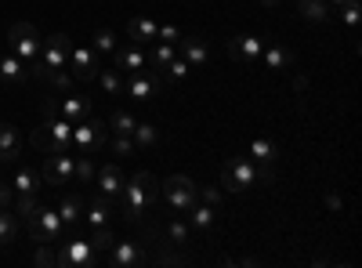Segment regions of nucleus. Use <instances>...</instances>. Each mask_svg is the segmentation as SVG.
<instances>
[{
	"label": "nucleus",
	"mask_w": 362,
	"mask_h": 268,
	"mask_svg": "<svg viewBox=\"0 0 362 268\" xmlns=\"http://www.w3.org/2000/svg\"><path fill=\"white\" fill-rule=\"evenodd\" d=\"M83 196H76V192H66L62 196V203H58L54 206V211H58V218H62L66 221V228L73 232V228H80V221H83Z\"/></svg>",
	"instance_id": "22"
},
{
	"label": "nucleus",
	"mask_w": 362,
	"mask_h": 268,
	"mask_svg": "<svg viewBox=\"0 0 362 268\" xmlns=\"http://www.w3.org/2000/svg\"><path fill=\"white\" fill-rule=\"evenodd\" d=\"M98 83L109 98H124V73L119 69H98Z\"/></svg>",
	"instance_id": "30"
},
{
	"label": "nucleus",
	"mask_w": 362,
	"mask_h": 268,
	"mask_svg": "<svg viewBox=\"0 0 362 268\" xmlns=\"http://www.w3.org/2000/svg\"><path fill=\"white\" fill-rule=\"evenodd\" d=\"M167 83L163 73L156 69H141V73H127L124 76V98H134V102H148V98H156V91Z\"/></svg>",
	"instance_id": "9"
},
{
	"label": "nucleus",
	"mask_w": 362,
	"mask_h": 268,
	"mask_svg": "<svg viewBox=\"0 0 362 268\" xmlns=\"http://www.w3.org/2000/svg\"><path fill=\"white\" fill-rule=\"evenodd\" d=\"M18 232H22V218L11 206H4V211H0V247H11L18 240Z\"/></svg>",
	"instance_id": "25"
},
{
	"label": "nucleus",
	"mask_w": 362,
	"mask_h": 268,
	"mask_svg": "<svg viewBox=\"0 0 362 268\" xmlns=\"http://www.w3.org/2000/svg\"><path fill=\"white\" fill-rule=\"evenodd\" d=\"M95 264H102V261L87 235H66L58 243V268H95Z\"/></svg>",
	"instance_id": "6"
},
{
	"label": "nucleus",
	"mask_w": 362,
	"mask_h": 268,
	"mask_svg": "<svg viewBox=\"0 0 362 268\" xmlns=\"http://www.w3.org/2000/svg\"><path fill=\"white\" fill-rule=\"evenodd\" d=\"M44 116H62V120H69V124H80V120H87V116H90V98L66 91L58 102H51V98L44 102Z\"/></svg>",
	"instance_id": "13"
},
{
	"label": "nucleus",
	"mask_w": 362,
	"mask_h": 268,
	"mask_svg": "<svg viewBox=\"0 0 362 268\" xmlns=\"http://www.w3.org/2000/svg\"><path fill=\"white\" fill-rule=\"evenodd\" d=\"M341 18H344L348 29H355V22H358V0H344V4H341Z\"/></svg>",
	"instance_id": "40"
},
{
	"label": "nucleus",
	"mask_w": 362,
	"mask_h": 268,
	"mask_svg": "<svg viewBox=\"0 0 362 268\" xmlns=\"http://www.w3.org/2000/svg\"><path fill=\"white\" fill-rule=\"evenodd\" d=\"M196 189L199 185L192 182L189 174H174V177H167V182L160 185V196L167 199V206H170L174 214H185L189 206L196 203Z\"/></svg>",
	"instance_id": "8"
},
{
	"label": "nucleus",
	"mask_w": 362,
	"mask_h": 268,
	"mask_svg": "<svg viewBox=\"0 0 362 268\" xmlns=\"http://www.w3.org/2000/svg\"><path fill=\"white\" fill-rule=\"evenodd\" d=\"M232 51L243 58L247 66H254L257 58H261V51H264V37H235L232 40Z\"/></svg>",
	"instance_id": "24"
},
{
	"label": "nucleus",
	"mask_w": 362,
	"mask_h": 268,
	"mask_svg": "<svg viewBox=\"0 0 362 268\" xmlns=\"http://www.w3.org/2000/svg\"><path fill=\"white\" fill-rule=\"evenodd\" d=\"M185 218H189V228H196V232H214L218 228V206L196 199L189 211H185Z\"/></svg>",
	"instance_id": "19"
},
{
	"label": "nucleus",
	"mask_w": 362,
	"mask_h": 268,
	"mask_svg": "<svg viewBox=\"0 0 362 268\" xmlns=\"http://www.w3.org/2000/svg\"><path fill=\"white\" fill-rule=\"evenodd\" d=\"M40 33H37V25H29V22H15L8 29V51L15 58H22L25 66H33L37 62V54H40Z\"/></svg>",
	"instance_id": "7"
},
{
	"label": "nucleus",
	"mask_w": 362,
	"mask_h": 268,
	"mask_svg": "<svg viewBox=\"0 0 362 268\" xmlns=\"http://www.w3.org/2000/svg\"><path fill=\"white\" fill-rule=\"evenodd\" d=\"M127 37H131V44H156V37H160V22L156 18H131L127 22Z\"/></svg>",
	"instance_id": "23"
},
{
	"label": "nucleus",
	"mask_w": 362,
	"mask_h": 268,
	"mask_svg": "<svg viewBox=\"0 0 362 268\" xmlns=\"http://www.w3.org/2000/svg\"><path fill=\"white\" fill-rule=\"evenodd\" d=\"M196 199H199V203H210V206H218V203H221V189H203V185H199V189H196Z\"/></svg>",
	"instance_id": "41"
},
{
	"label": "nucleus",
	"mask_w": 362,
	"mask_h": 268,
	"mask_svg": "<svg viewBox=\"0 0 362 268\" xmlns=\"http://www.w3.org/2000/svg\"><path fill=\"white\" fill-rule=\"evenodd\" d=\"M116 69H119V73H141V69H148V54L141 51V44L119 47V51H116Z\"/></svg>",
	"instance_id": "21"
},
{
	"label": "nucleus",
	"mask_w": 362,
	"mask_h": 268,
	"mask_svg": "<svg viewBox=\"0 0 362 268\" xmlns=\"http://www.w3.org/2000/svg\"><path fill=\"white\" fill-rule=\"evenodd\" d=\"M33 264H40V268H58V243H37Z\"/></svg>",
	"instance_id": "36"
},
{
	"label": "nucleus",
	"mask_w": 362,
	"mask_h": 268,
	"mask_svg": "<svg viewBox=\"0 0 362 268\" xmlns=\"http://www.w3.org/2000/svg\"><path fill=\"white\" fill-rule=\"evenodd\" d=\"M225 192H243L250 185H257V163L250 156H232L225 163V177H221Z\"/></svg>",
	"instance_id": "10"
},
{
	"label": "nucleus",
	"mask_w": 362,
	"mask_h": 268,
	"mask_svg": "<svg viewBox=\"0 0 362 268\" xmlns=\"http://www.w3.org/2000/svg\"><path fill=\"white\" fill-rule=\"evenodd\" d=\"M15 203V189H11V182H0V211L4 206H11Z\"/></svg>",
	"instance_id": "43"
},
{
	"label": "nucleus",
	"mask_w": 362,
	"mask_h": 268,
	"mask_svg": "<svg viewBox=\"0 0 362 268\" xmlns=\"http://www.w3.org/2000/svg\"><path fill=\"white\" fill-rule=\"evenodd\" d=\"M261 4H264V8H276V4H279V0H261Z\"/></svg>",
	"instance_id": "44"
},
{
	"label": "nucleus",
	"mask_w": 362,
	"mask_h": 268,
	"mask_svg": "<svg viewBox=\"0 0 362 268\" xmlns=\"http://www.w3.org/2000/svg\"><path fill=\"white\" fill-rule=\"evenodd\" d=\"M124 170H119V163H102L98 170H95V189H98V196H105L109 203L112 199H119V192H124Z\"/></svg>",
	"instance_id": "15"
},
{
	"label": "nucleus",
	"mask_w": 362,
	"mask_h": 268,
	"mask_svg": "<svg viewBox=\"0 0 362 268\" xmlns=\"http://www.w3.org/2000/svg\"><path fill=\"white\" fill-rule=\"evenodd\" d=\"M66 69L73 73V80H98V69H102V54H95L90 44H73L69 47V62Z\"/></svg>",
	"instance_id": "11"
},
{
	"label": "nucleus",
	"mask_w": 362,
	"mask_h": 268,
	"mask_svg": "<svg viewBox=\"0 0 362 268\" xmlns=\"http://www.w3.org/2000/svg\"><path fill=\"white\" fill-rule=\"evenodd\" d=\"M69 47L73 40L66 33H51L44 44H40V54H37V62L29 66V76H37V80H51L54 73H62L66 62H69Z\"/></svg>",
	"instance_id": "3"
},
{
	"label": "nucleus",
	"mask_w": 362,
	"mask_h": 268,
	"mask_svg": "<svg viewBox=\"0 0 362 268\" xmlns=\"http://www.w3.org/2000/svg\"><path fill=\"white\" fill-rule=\"evenodd\" d=\"M189 235H192V232H189V221H185V218H170V221H167V240H170L174 247H189Z\"/></svg>",
	"instance_id": "34"
},
{
	"label": "nucleus",
	"mask_w": 362,
	"mask_h": 268,
	"mask_svg": "<svg viewBox=\"0 0 362 268\" xmlns=\"http://www.w3.org/2000/svg\"><path fill=\"white\" fill-rule=\"evenodd\" d=\"M189 73H192V66H189V62H185V58H181V54H177L174 62H170V66L163 69V76H167L170 83H181V80H185Z\"/></svg>",
	"instance_id": "39"
},
{
	"label": "nucleus",
	"mask_w": 362,
	"mask_h": 268,
	"mask_svg": "<svg viewBox=\"0 0 362 268\" xmlns=\"http://www.w3.org/2000/svg\"><path fill=\"white\" fill-rule=\"evenodd\" d=\"M22 156V138L11 124H0V163L4 167H15Z\"/></svg>",
	"instance_id": "20"
},
{
	"label": "nucleus",
	"mask_w": 362,
	"mask_h": 268,
	"mask_svg": "<svg viewBox=\"0 0 362 268\" xmlns=\"http://www.w3.org/2000/svg\"><path fill=\"white\" fill-rule=\"evenodd\" d=\"M105 141H109V127L95 116L73 124V153H83V156H98L105 153Z\"/></svg>",
	"instance_id": "5"
},
{
	"label": "nucleus",
	"mask_w": 362,
	"mask_h": 268,
	"mask_svg": "<svg viewBox=\"0 0 362 268\" xmlns=\"http://www.w3.org/2000/svg\"><path fill=\"white\" fill-rule=\"evenodd\" d=\"M141 261H145V254H141V243H134V240H112V247L102 257V264H109V268H134Z\"/></svg>",
	"instance_id": "14"
},
{
	"label": "nucleus",
	"mask_w": 362,
	"mask_h": 268,
	"mask_svg": "<svg viewBox=\"0 0 362 268\" xmlns=\"http://www.w3.org/2000/svg\"><path fill=\"white\" fill-rule=\"evenodd\" d=\"M11 189H15V196H40V189H44V177H40V170H33L29 163H15V174H11Z\"/></svg>",
	"instance_id": "16"
},
{
	"label": "nucleus",
	"mask_w": 362,
	"mask_h": 268,
	"mask_svg": "<svg viewBox=\"0 0 362 268\" xmlns=\"http://www.w3.org/2000/svg\"><path fill=\"white\" fill-rule=\"evenodd\" d=\"M160 182L148 170H138L134 177H127L124 182V192H119V214H124L127 225H138L145 221L148 214L160 206Z\"/></svg>",
	"instance_id": "1"
},
{
	"label": "nucleus",
	"mask_w": 362,
	"mask_h": 268,
	"mask_svg": "<svg viewBox=\"0 0 362 268\" xmlns=\"http://www.w3.org/2000/svg\"><path fill=\"white\" fill-rule=\"evenodd\" d=\"M131 138H134V148H156L160 145V127L156 124H138Z\"/></svg>",
	"instance_id": "32"
},
{
	"label": "nucleus",
	"mask_w": 362,
	"mask_h": 268,
	"mask_svg": "<svg viewBox=\"0 0 362 268\" xmlns=\"http://www.w3.org/2000/svg\"><path fill=\"white\" fill-rule=\"evenodd\" d=\"M22 225H25V232H29V240H33V243H62L69 235L66 221L58 218L54 206H37L33 218H25Z\"/></svg>",
	"instance_id": "4"
},
{
	"label": "nucleus",
	"mask_w": 362,
	"mask_h": 268,
	"mask_svg": "<svg viewBox=\"0 0 362 268\" xmlns=\"http://www.w3.org/2000/svg\"><path fill=\"white\" fill-rule=\"evenodd\" d=\"M40 206V196H15V203H11V211L25 221V218H33V211Z\"/></svg>",
	"instance_id": "38"
},
{
	"label": "nucleus",
	"mask_w": 362,
	"mask_h": 268,
	"mask_svg": "<svg viewBox=\"0 0 362 268\" xmlns=\"http://www.w3.org/2000/svg\"><path fill=\"white\" fill-rule=\"evenodd\" d=\"M95 156H83L80 153V160H76V167H73V182H80V185H95Z\"/></svg>",
	"instance_id": "33"
},
{
	"label": "nucleus",
	"mask_w": 362,
	"mask_h": 268,
	"mask_svg": "<svg viewBox=\"0 0 362 268\" xmlns=\"http://www.w3.org/2000/svg\"><path fill=\"white\" fill-rule=\"evenodd\" d=\"M326 4H329V8H341V4H344V0H326Z\"/></svg>",
	"instance_id": "45"
},
{
	"label": "nucleus",
	"mask_w": 362,
	"mask_h": 268,
	"mask_svg": "<svg viewBox=\"0 0 362 268\" xmlns=\"http://www.w3.org/2000/svg\"><path fill=\"white\" fill-rule=\"evenodd\" d=\"M29 145H33L40 156H51V153H73V124L62 120V116H47V120L33 131Z\"/></svg>",
	"instance_id": "2"
},
{
	"label": "nucleus",
	"mask_w": 362,
	"mask_h": 268,
	"mask_svg": "<svg viewBox=\"0 0 362 268\" xmlns=\"http://www.w3.org/2000/svg\"><path fill=\"white\" fill-rule=\"evenodd\" d=\"M156 40H163V44H177L181 40V29L177 25H160V37Z\"/></svg>",
	"instance_id": "42"
},
{
	"label": "nucleus",
	"mask_w": 362,
	"mask_h": 268,
	"mask_svg": "<svg viewBox=\"0 0 362 268\" xmlns=\"http://www.w3.org/2000/svg\"><path fill=\"white\" fill-rule=\"evenodd\" d=\"M105 148H109V156L127 160V156H134V138H127V134H112V141H105Z\"/></svg>",
	"instance_id": "35"
},
{
	"label": "nucleus",
	"mask_w": 362,
	"mask_h": 268,
	"mask_svg": "<svg viewBox=\"0 0 362 268\" xmlns=\"http://www.w3.org/2000/svg\"><path fill=\"white\" fill-rule=\"evenodd\" d=\"M29 80V66L22 62V58H15L11 51L0 54V83H8V87H22Z\"/></svg>",
	"instance_id": "18"
},
{
	"label": "nucleus",
	"mask_w": 362,
	"mask_h": 268,
	"mask_svg": "<svg viewBox=\"0 0 362 268\" xmlns=\"http://www.w3.org/2000/svg\"><path fill=\"white\" fill-rule=\"evenodd\" d=\"M177 51H181V58H185L192 69H203L210 62V44L203 37H181L177 40Z\"/></svg>",
	"instance_id": "17"
},
{
	"label": "nucleus",
	"mask_w": 362,
	"mask_h": 268,
	"mask_svg": "<svg viewBox=\"0 0 362 268\" xmlns=\"http://www.w3.org/2000/svg\"><path fill=\"white\" fill-rule=\"evenodd\" d=\"M73 167H76V156L73 153H51V156H44V167H40L44 185H51V189L73 185Z\"/></svg>",
	"instance_id": "12"
},
{
	"label": "nucleus",
	"mask_w": 362,
	"mask_h": 268,
	"mask_svg": "<svg viewBox=\"0 0 362 268\" xmlns=\"http://www.w3.org/2000/svg\"><path fill=\"white\" fill-rule=\"evenodd\" d=\"M261 54H264V66L268 69H286L290 66V51L279 40H264V51Z\"/></svg>",
	"instance_id": "28"
},
{
	"label": "nucleus",
	"mask_w": 362,
	"mask_h": 268,
	"mask_svg": "<svg viewBox=\"0 0 362 268\" xmlns=\"http://www.w3.org/2000/svg\"><path fill=\"white\" fill-rule=\"evenodd\" d=\"M90 47H95V54H112L116 51V33L112 29H98V33L90 37Z\"/></svg>",
	"instance_id": "37"
},
{
	"label": "nucleus",
	"mask_w": 362,
	"mask_h": 268,
	"mask_svg": "<svg viewBox=\"0 0 362 268\" xmlns=\"http://www.w3.org/2000/svg\"><path fill=\"white\" fill-rule=\"evenodd\" d=\"M276 156H279V145L276 141H268V138H254L250 141V160L257 167H272V163H276Z\"/></svg>",
	"instance_id": "26"
},
{
	"label": "nucleus",
	"mask_w": 362,
	"mask_h": 268,
	"mask_svg": "<svg viewBox=\"0 0 362 268\" xmlns=\"http://www.w3.org/2000/svg\"><path fill=\"white\" fill-rule=\"evenodd\" d=\"M177 58V44H163V40H156V47H153V54H148V69H156V73H163L170 62Z\"/></svg>",
	"instance_id": "27"
},
{
	"label": "nucleus",
	"mask_w": 362,
	"mask_h": 268,
	"mask_svg": "<svg viewBox=\"0 0 362 268\" xmlns=\"http://www.w3.org/2000/svg\"><path fill=\"white\" fill-rule=\"evenodd\" d=\"M112 134H134V127H138V120H134V116L127 112V109H116V112H109V124H105Z\"/></svg>",
	"instance_id": "31"
},
{
	"label": "nucleus",
	"mask_w": 362,
	"mask_h": 268,
	"mask_svg": "<svg viewBox=\"0 0 362 268\" xmlns=\"http://www.w3.org/2000/svg\"><path fill=\"white\" fill-rule=\"evenodd\" d=\"M300 18L305 22H329V15H334V8L326 4V0H300Z\"/></svg>",
	"instance_id": "29"
}]
</instances>
